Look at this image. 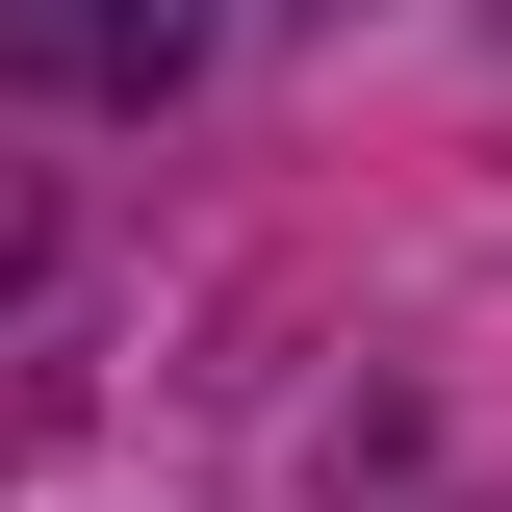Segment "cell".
I'll return each instance as SVG.
<instances>
[{"mask_svg":"<svg viewBox=\"0 0 512 512\" xmlns=\"http://www.w3.org/2000/svg\"><path fill=\"white\" fill-rule=\"evenodd\" d=\"M205 26L231 0H0V77L26 103H154V77H205Z\"/></svg>","mask_w":512,"mask_h":512,"instance_id":"1","label":"cell"},{"mask_svg":"<svg viewBox=\"0 0 512 512\" xmlns=\"http://www.w3.org/2000/svg\"><path fill=\"white\" fill-rule=\"evenodd\" d=\"M26 256H52V205H26V180H0V308H26Z\"/></svg>","mask_w":512,"mask_h":512,"instance_id":"2","label":"cell"}]
</instances>
